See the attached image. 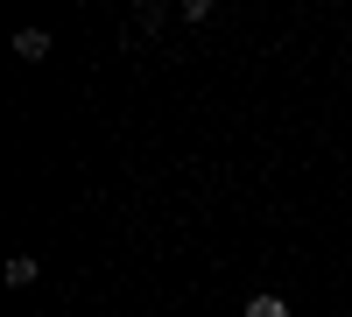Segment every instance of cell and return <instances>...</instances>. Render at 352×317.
Listing matches in <instances>:
<instances>
[{
  "instance_id": "cell-3",
  "label": "cell",
  "mask_w": 352,
  "mask_h": 317,
  "mask_svg": "<svg viewBox=\"0 0 352 317\" xmlns=\"http://www.w3.org/2000/svg\"><path fill=\"white\" fill-rule=\"evenodd\" d=\"M28 282H36V261H28V254H14V261H8V289H28Z\"/></svg>"
},
{
  "instance_id": "cell-2",
  "label": "cell",
  "mask_w": 352,
  "mask_h": 317,
  "mask_svg": "<svg viewBox=\"0 0 352 317\" xmlns=\"http://www.w3.org/2000/svg\"><path fill=\"white\" fill-rule=\"evenodd\" d=\"M247 317H289V303H282V296H275V289H261V296H254V303H247Z\"/></svg>"
},
{
  "instance_id": "cell-1",
  "label": "cell",
  "mask_w": 352,
  "mask_h": 317,
  "mask_svg": "<svg viewBox=\"0 0 352 317\" xmlns=\"http://www.w3.org/2000/svg\"><path fill=\"white\" fill-rule=\"evenodd\" d=\"M14 56H21V64H43V56H50V36H43V28H14Z\"/></svg>"
}]
</instances>
